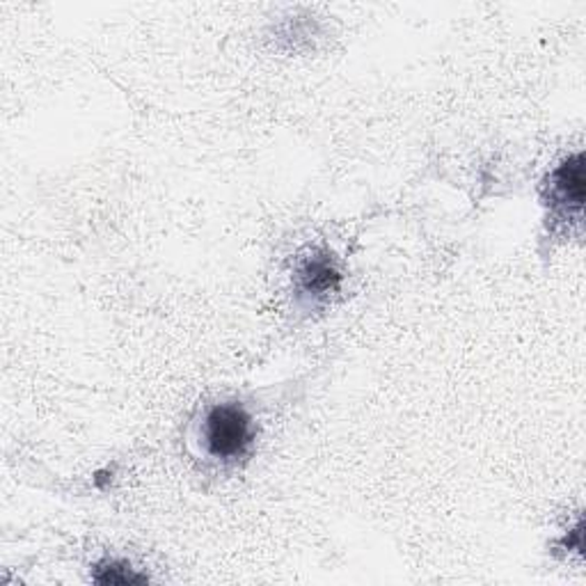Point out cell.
<instances>
[{"instance_id": "cell-4", "label": "cell", "mask_w": 586, "mask_h": 586, "mask_svg": "<svg viewBox=\"0 0 586 586\" xmlns=\"http://www.w3.org/2000/svg\"><path fill=\"white\" fill-rule=\"evenodd\" d=\"M95 582L99 584H140V582H147V577L133 573V568L125 562H103L95 568Z\"/></svg>"}, {"instance_id": "cell-2", "label": "cell", "mask_w": 586, "mask_h": 586, "mask_svg": "<svg viewBox=\"0 0 586 586\" xmlns=\"http://www.w3.org/2000/svg\"><path fill=\"white\" fill-rule=\"evenodd\" d=\"M550 200L553 207L564 209L568 216L579 218L584 205V156L575 153L564 161L550 179Z\"/></svg>"}, {"instance_id": "cell-3", "label": "cell", "mask_w": 586, "mask_h": 586, "mask_svg": "<svg viewBox=\"0 0 586 586\" xmlns=\"http://www.w3.org/2000/svg\"><path fill=\"white\" fill-rule=\"evenodd\" d=\"M339 280H341L339 270L335 268L332 259H328L326 255L309 257L298 270V287L311 300L326 298L332 291H337L339 289Z\"/></svg>"}, {"instance_id": "cell-1", "label": "cell", "mask_w": 586, "mask_h": 586, "mask_svg": "<svg viewBox=\"0 0 586 586\" xmlns=\"http://www.w3.org/2000/svg\"><path fill=\"white\" fill-rule=\"evenodd\" d=\"M252 443V424L241 406H216L205 419V447L213 458H241Z\"/></svg>"}]
</instances>
